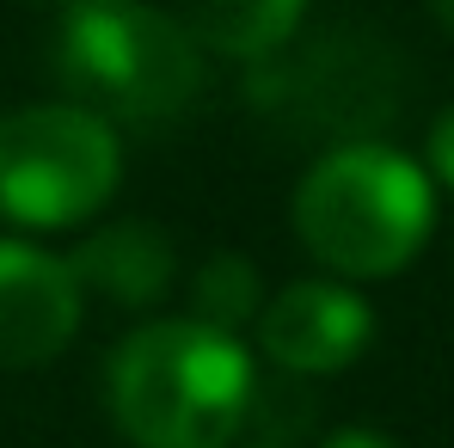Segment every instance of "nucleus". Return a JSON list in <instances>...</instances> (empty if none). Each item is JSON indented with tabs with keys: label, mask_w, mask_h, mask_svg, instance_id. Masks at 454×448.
Masks as SVG:
<instances>
[{
	"label": "nucleus",
	"mask_w": 454,
	"mask_h": 448,
	"mask_svg": "<svg viewBox=\"0 0 454 448\" xmlns=\"http://www.w3.org/2000/svg\"><path fill=\"white\" fill-rule=\"evenodd\" d=\"M430 6H436V12H442V19H454V0H430Z\"/></svg>",
	"instance_id": "obj_13"
},
{
	"label": "nucleus",
	"mask_w": 454,
	"mask_h": 448,
	"mask_svg": "<svg viewBox=\"0 0 454 448\" xmlns=\"http://www.w3.org/2000/svg\"><path fill=\"white\" fill-rule=\"evenodd\" d=\"M191 319H203V326H215L227 338H239L246 326H258V313H264V277H258V264L252 258H239V252H209L197 271H191Z\"/></svg>",
	"instance_id": "obj_9"
},
{
	"label": "nucleus",
	"mask_w": 454,
	"mask_h": 448,
	"mask_svg": "<svg viewBox=\"0 0 454 448\" xmlns=\"http://www.w3.org/2000/svg\"><path fill=\"white\" fill-rule=\"evenodd\" d=\"M252 448H277V443H252Z\"/></svg>",
	"instance_id": "obj_14"
},
{
	"label": "nucleus",
	"mask_w": 454,
	"mask_h": 448,
	"mask_svg": "<svg viewBox=\"0 0 454 448\" xmlns=\"http://www.w3.org/2000/svg\"><path fill=\"white\" fill-rule=\"evenodd\" d=\"M50 6H62V12H92V6H129V0H50Z\"/></svg>",
	"instance_id": "obj_12"
},
{
	"label": "nucleus",
	"mask_w": 454,
	"mask_h": 448,
	"mask_svg": "<svg viewBox=\"0 0 454 448\" xmlns=\"http://www.w3.org/2000/svg\"><path fill=\"white\" fill-rule=\"evenodd\" d=\"M80 289L86 295H105L111 307H153L178 289V252H172V233L153 222H105L86 227L74 252Z\"/></svg>",
	"instance_id": "obj_7"
},
{
	"label": "nucleus",
	"mask_w": 454,
	"mask_h": 448,
	"mask_svg": "<svg viewBox=\"0 0 454 448\" xmlns=\"http://www.w3.org/2000/svg\"><path fill=\"white\" fill-rule=\"evenodd\" d=\"M252 405L246 344L191 313L129 326L105 357V412L129 448H233Z\"/></svg>",
	"instance_id": "obj_1"
},
{
	"label": "nucleus",
	"mask_w": 454,
	"mask_h": 448,
	"mask_svg": "<svg viewBox=\"0 0 454 448\" xmlns=\"http://www.w3.org/2000/svg\"><path fill=\"white\" fill-rule=\"evenodd\" d=\"M289 222L325 277L380 283L430 246L436 185L424 160L387 142H338L301 172Z\"/></svg>",
	"instance_id": "obj_2"
},
{
	"label": "nucleus",
	"mask_w": 454,
	"mask_h": 448,
	"mask_svg": "<svg viewBox=\"0 0 454 448\" xmlns=\"http://www.w3.org/2000/svg\"><path fill=\"white\" fill-rule=\"evenodd\" d=\"M252 338L289 381H325L363 363V350L375 344V307L356 283L295 277L264 295Z\"/></svg>",
	"instance_id": "obj_5"
},
{
	"label": "nucleus",
	"mask_w": 454,
	"mask_h": 448,
	"mask_svg": "<svg viewBox=\"0 0 454 448\" xmlns=\"http://www.w3.org/2000/svg\"><path fill=\"white\" fill-rule=\"evenodd\" d=\"M123 185V142L68 98L0 111V222L19 233L92 227Z\"/></svg>",
	"instance_id": "obj_4"
},
{
	"label": "nucleus",
	"mask_w": 454,
	"mask_h": 448,
	"mask_svg": "<svg viewBox=\"0 0 454 448\" xmlns=\"http://www.w3.org/2000/svg\"><path fill=\"white\" fill-rule=\"evenodd\" d=\"M86 289L68 252L0 233V369H43L80 338Z\"/></svg>",
	"instance_id": "obj_6"
},
{
	"label": "nucleus",
	"mask_w": 454,
	"mask_h": 448,
	"mask_svg": "<svg viewBox=\"0 0 454 448\" xmlns=\"http://www.w3.org/2000/svg\"><path fill=\"white\" fill-rule=\"evenodd\" d=\"M319 448H399V443L387 430H375V424H344V430L319 436Z\"/></svg>",
	"instance_id": "obj_11"
},
{
	"label": "nucleus",
	"mask_w": 454,
	"mask_h": 448,
	"mask_svg": "<svg viewBox=\"0 0 454 448\" xmlns=\"http://www.w3.org/2000/svg\"><path fill=\"white\" fill-rule=\"evenodd\" d=\"M203 75H209V56L178 25V12H160L142 0L62 12V37H56L62 98L86 105L111 130L117 123L160 130L184 117L203 92Z\"/></svg>",
	"instance_id": "obj_3"
},
{
	"label": "nucleus",
	"mask_w": 454,
	"mask_h": 448,
	"mask_svg": "<svg viewBox=\"0 0 454 448\" xmlns=\"http://www.w3.org/2000/svg\"><path fill=\"white\" fill-rule=\"evenodd\" d=\"M424 172H430V185H442L454 191V105L430 123V142H424Z\"/></svg>",
	"instance_id": "obj_10"
},
{
	"label": "nucleus",
	"mask_w": 454,
	"mask_h": 448,
	"mask_svg": "<svg viewBox=\"0 0 454 448\" xmlns=\"http://www.w3.org/2000/svg\"><path fill=\"white\" fill-rule=\"evenodd\" d=\"M301 12L307 0H178V25L222 62H270L301 31Z\"/></svg>",
	"instance_id": "obj_8"
}]
</instances>
